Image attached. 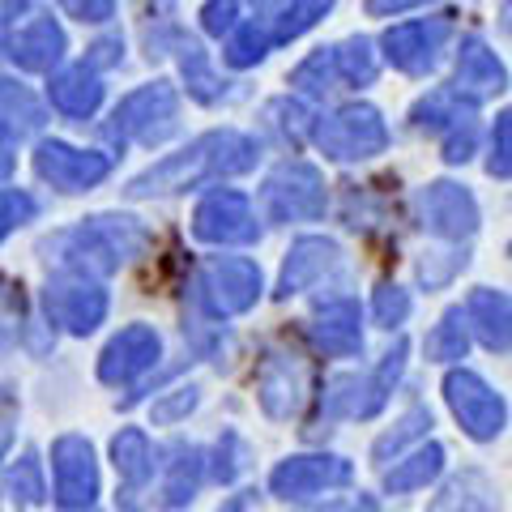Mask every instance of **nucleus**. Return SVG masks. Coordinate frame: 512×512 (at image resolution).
<instances>
[{"label":"nucleus","mask_w":512,"mask_h":512,"mask_svg":"<svg viewBox=\"0 0 512 512\" xmlns=\"http://www.w3.org/2000/svg\"><path fill=\"white\" fill-rule=\"evenodd\" d=\"M256 163V146L239 133H210L201 141H192L184 154L167 158V163L150 167L146 175H137L128 184V197H150V192H180L188 184L222 180V175H239Z\"/></svg>","instance_id":"nucleus-1"},{"label":"nucleus","mask_w":512,"mask_h":512,"mask_svg":"<svg viewBox=\"0 0 512 512\" xmlns=\"http://www.w3.org/2000/svg\"><path fill=\"white\" fill-rule=\"evenodd\" d=\"M141 248H146V231L133 218H90L86 227L47 244V252H60V261L82 274H111L124 261H133Z\"/></svg>","instance_id":"nucleus-2"},{"label":"nucleus","mask_w":512,"mask_h":512,"mask_svg":"<svg viewBox=\"0 0 512 512\" xmlns=\"http://www.w3.org/2000/svg\"><path fill=\"white\" fill-rule=\"evenodd\" d=\"M402 367H406V342H397L372 376H338L325 389V414L329 419H367V414H376L384 397L393 393Z\"/></svg>","instance_id":"nucleus-3"},{"label":"nucleus","mask_w":512,"mask_h":512,"mask_svg":"<svg viewBox=\"0 0 512 512\" xmlns=\"http://www.w3.org/2000/svg\"><path fill=\"white\" fill-rule=\"evenodd\" d=\"M175 116H180V103H175L171 86H146L116 107L111 116V137L116 141H141V146H158L175 133Z\"/></svg>","instance_id":"nucleus-4"},{"label":"nucleus","mask_w":512,"mask_h":512,"mask_svg":"<svg viewBox=\"0 0 512 512\" xmlns=\"http://www.w3.org/2000/svg\"><path fill=\"white\" fill-rule=\"evenodd\" d=\"M316 146L338 163L350 158H372L389 146V128L372 107H342L316 124Z\"/></svg>","instance_id":"nucleus-5"},{"label":"nucleus","mask_w":512,"mask_h":512,"mask_svg":"<svg viewBox=\"0 0 512 512\" xmlns=\"http://www.w3.org/2000/svg\"><path fill=\"white\" fill-rule=\"evenodd\" d=\"M265 214L274 222L320 218L325 214V180L308 163H282L265 180Z\"/></svg>","instance_id":"nucleus-6"},{"label":"nucleus","mask_w":512,"mask_h":512,"mask_svg":"<svg viewBox=\"0 0 512 512\" xmlns=\"http://www.w3.org/2000/svg\"><path fill=\"white\" fill-rule=\"evenodd\" d=\"M444 393H448V406H453L461 427H466L474 440L500 436V427H504V402H500V393L487 389V384L478 380L474 372H453V376L444 380Z\"/></svg>","instance_id":"nucleus-7"},{"label":"nucleus","mask_w":512,"mask_h":512,"mask_svg":"<svg viewBox=\"0 0 512 512\" xmlns=\"http://www.w3.org/2000/svg\"><path fill=\"white\" fill-rule=\"evenodd\" d=\"M192 231L205 244H252L261 235L248 197H239V192H214V197H205L197 205V218H192Z\"/></svg>","instance_id":"nucleus-8"},{"label":"nucleus","mask_w":512,"mask_h":512,"mask_svg":"<svg viewBox=\"0 0 512 512\" xmlns=\"http://www.w3.org/2000/svg\"><path fill=\"white\" fill-rule=\"evenodd\" d=\"M201 291L210 299V308L231 316V312H248L256 299H261V269L244 256H218V261L205 269Z\"/></svg>","instance_id":"nucleus-9"},{"label":"nucleus","mask_w":512,"mask_h":512,"mask_svg":"<svg viewBox=\"0 0 512 512\" xmlns=\"http://www.w3.org/2000/svg\"><path fill=\"white\" fill-rule=\"evenodd\" d=\"M56 466V500L64 508H90L99 495V470H94V453L82 436H64L52 448Z\"/></svg>","instance_id":"nucleus-10"},{"label":"nucleus","mask_w":512,"mask_h":512,"mask_svg":"<svg viewBox=\"0 0 512 512\" xmlns=\"http://www.w3.org/2000/svg\"><path fill=\"white\" fill-rule=\"evenodd\" d=\"M350 483V466L342 457H291L282 461L269 478V491L282 495V500H308L316 491H329V487H342Z\"/></svg>","instance_id":"nucleus-11"},{"label":"nucleus","mask_w":512,"mask_h":512,"mask_svg":"<svg viewBox=\"0 0 512 512\" xmlns=\"http://www.w3.org/2000/svg\"><path fill=\"white\" fill-rule=\"evenodd\" d=\"M107 167H111L107 154L73 150V146H60V141H43L39 154H35V171L64 192H82L90 184H99L107 175Z\"/></svg>","instance_id":"nucleus-12"},{"label":"nucleus","mask_w":512,"mask_h":512,"mask_svg":"<svg viewBox=\"0 0 512 512\" xmlns=\"http://www.w3.org/2000/svg\"><path fill=\"white\" fill-rule=\"evenodd\" d=\"M448 43V22L444 18H423V22H406L393 26L384 35V52L402 73H427L436 64L440 47Z\"/></svg>","instance_id":"nucleus-13"},{"label":"nucleus","mask_w":512,"mask_h":512,"mask_svg":"<svg viewBox=\"0 0 512 512\" xmlns=\"http://www.w3.org/2000/svg\"><path fill=\"white\" fill-rule=\"evenodd\" d=\"M43 308H47V316H52L60 329L90 333L107 316V295L99 291V286H90L86 278L52 282V286H47V295H43Z\"/></svg>","instance_id":"nucleus-14"},{"label":"nucleus","mask_w":512,"mask_h":512,"mask_svg":"<svg viewBox=\"0 0 512 512\" xmlns=\"http://www.w3.org/2000/svg\"><path fill=\"white\" fill-rule=\"evenodd\" d=\"M303 393H308V367H303L299 355H274L261 367V406L274 419H291V414L303 406Z\"/></svg>","instance_id":"nucleus-15"},{"label":"nucleus","mask_w":512,"mask_h":512,"mask_svg":"<svg viewBox=\"0 0 512 512\" xmlns=\"http://www.w3.org/2000/svg\"><path fill=\"white\" fill-rule=\"evenodd\" d=\"M419 210H423L427 227L444 239L474 235V227H478V205H474L470 192L457 188V184H431L419 197Z\"/></svg>","instance_id":"nucleus-16"},{"label":"nucleus","mask_w":512,"mask_h":512,"mask_svg":"<svg viewBox=\"0 0 512 512\" xmlns=\"http://www.w3.org/2000/svg\"><path fill=\"white\" fill-rule=\"evenodd\" d=\"M154 359H158V333L150 325H128L120 338L103 350L99 376L107 384H128V380H137L141 372H150Z\"/></svg>","instance_id":"nucleus-17"},{"label":"nucleus","mask_w":512,"mask_h":512,"mask_svg":"<svg viewBox=\"0 0 512 512\" xmlns=\"http://www.w3.org/2000/svg\"><path fill=\"white\" fill-rule=\"evenodd\" d=\"M60 52H64V35H60V26L52 18H35L9 39L13 64H22V69H30V73H47L60 60Z\"/></svg>","instance_id":"nucleus-18"},{"label":"nucleus","mask_w":512,"mask_h":512,"mask_svg":"<svg viewBox=\"0 0 512 512\" xmlns=\"http://www.w3.org/2000/svg\"><path fill=\"white\" fill-rule=\"evenodd\" d=\"M312 338H316L320 350H329V355H355V350L363 346L359 308H355L350 299L320 308V312H316V325H312Z\"/></svg>","instance_id":"nucleus-19"},{"label":"nucleus","mask_w":512,"mask_h":512,"mask_svg":"<svg viewBox=\"0 0 512 512\" xmlns=\"http://www.w3.org/2000/svg\"><path fill=\"white\" fill-rule=\"evenodd\" d=\"M333 265H338V248H333L329 239H299L282 265V291L286 295L308 291V286H316Z\"/></svg>","instance_id":"nucleus-20"},{"label":"nucleus","mask_w":512,"mask_h":512,"mask_svg":"<svg viewBox=\"0 0 512 512\" xmlns=\"http://www.w3.org/2000/svg\"><path fill=\"white\" fill-rule=\"evenodd\" d=\"M466 325H474L478 342L491 350H508L512 338V316H508V295L504 291H474L470 308H466Z\"/></svg>","instance_id":"nucleus-21"},{"label":"nucleus","mask_w":512,"mask_h":512,"mask_svg":"<svg viewBox=\"0 0 512 512\" xmlns=\"http://www.w3.org/2000/svg\"><path fill=\"white\" fill-rule=\"evenodd\" d=\"M504 90V69L483 43H466L457 60V94H470V99H487V94Z\"/></svg>","instance_id":"nucleus-22"},{"label":"nucleus","mask_w":512,"mask_h":512,"mask_svg":"<svg viewBox=\"0 0 512 512\" xmlns=\"http://www.w3.org/2000/svg\"><path fill=\"white\" fill-rule=\"evenodd\" d=\"M99 99H103V86H99V77H94V69H86V64L52 77V103L64 111V116H90V111L99 107Z\"/></svg>","instance_id":"nucleus-23"},{"label":"nucleus","mask_w":512,"mask_h":512,"mask_svg":"<svg viewBox=\"0 0 512 512\" xmlns=\"http://www.w3.org/2000/svg\"><path fill=\"white\" fill-rule=\"evenodd\" d=\"M111 457H116V470L128 483V495H137V487L154 474V448L137 427H128V431H120V436L111 440Z\"/></svg>","instance_id":"nucleus-24"},{"label":"nucleus","mask_w":512,"mask_h":512,"mask_svg":"<svg viewBox=\"0 0 512 512\" xmlns=\"http://www.w3.org/2000/svg\"><path fill=\"white\" fill-rule=\"evenodd\" d=\"M440 466H444V448L440 444H427V448H419L414 457H406V461H397V466L384 474V487L389 491H414V487H427L431 478L440 474Z\"/></svg>","instance_id":"nucleus-25"},{"label":"nucleus","mask_w":512,"mask_h":512,"mask_svg":"<svg viewBox=\"0 0 512 512\" xmlns=\"http://www.w3.org/2000/svg\"><path fill=\"white\" fill-rule=\"evenodd\" d=\"M329 9H333V0H282L274 13V26H269V43H286V39L303 35V30L316 26Z\"/></svg>","instance_id":"nucleus-26"},{"label":"nucleus","mask_w":512,"mask_h":512,"mask_svg":"<svg viewBox=\"0 0 512 512\" xmlns=\"http://www.w3.org/2000/svg\"><path fill=\"white\" fill-rule=\"evenodd\" d=\"M427 512H491L487 483L478 474L457 478V483L444 487V495H436V504H431Z\"/></svg>","instance_id":"nucleus-27"},{"label":"nucleus","mask_w":512,"mask_h":512,"mask_svg":"<svg viewBox=\"0 0 512 512\" xmlns=\"http://www.w3.org/2000/svg\"><path fill=\"white\" fill-rule=\"evenodd\" d=\"M201 466H205V453H201V448H180V453H175V461H171L163 500H167V504L192 500V491H197V483H201Z\"/></svg>","instance_id":"nucleus-28"},{"label":"nucleus","mask_w":512,"mask_h":512,"mask_svg":"<svg viewBox=\"0 0 512 512\" xmlns=\"http://www.w3.org/2000/svg\"><path fill=\"white\" fill-rule=\"evenodd\" d=\"M470 346V333H466V312H448L436 333L427 338V355L436 363H448V359H461Z\"/></svg>","instance_id":"nucleus-29"},{"label":"nucleus","mask_w":512,"mask_h":512,"mask_svg":"<svg viewBox=\"0 0 512 512\" xmlns=\"http://www.w3.org/2000/svg\"><path fill=\"white\" fill-rule=\"evenodd\" d=\"M333 64H338V77H346V82H355V86H367L380 69L367 39H350L346 47H338V52H333Z\"/></svg>","instance_id":"nucleus-30"},{"label":"nucleus","mask_w":512,"mask_h":512,"mask_svg":"<svg viewBox=\"0 0 512 512\" xmlns=\"http://www.w3.org/2000/svg\"><path fill=\"white\" fill-rule=\"evenodd\" d=\"M0 120L13 124L18 133H30V128H39L43 116H39V103L18 82H0Z\"/></svg>","instance_id":"nucleus-31"},{"label":"nucleus","mask_w":512,"mask_h":512,"mask_svg":"<svg viewBox=\"0 0 512 512\" xmlns=\"http://www.w3.org/2000/svg\"><path fill=\"white\" fill-rule=\"evenodd\" d=\"M265 52H269V30L256 26V22L239 26L235 35L227 39V64L231 69H248V64H256Z\"/></svg>","instance_id":"nucleus-32"},{"label":"nucleus","mask_w":512,"mask_h":512,"mask_svg":"<svg viewBox=\"0 0 512 512\" xmlns=\"http://www.w3.org/2000/svg\"><path fill=\"white\" fill-rule=\"evenodd\" d=\"M333 82H338V64H333V52H316L312 60H303L295 69V86L308 90V94H325L333 90Z\"/></svg>","instance_id":"nucleus-33"},{"label":"nucleus","mask_w":512,"mask_h":512,"mask_svg":"<svg viewBox=\"0 0 512 512\" xmlns=\"http://www.w3.org/2000/svg\"><path fill=\"white\" fill-rule=\"evenodd\" d=\"M427 427H431V414H427L423 406H414V410L406 414V419L397 423V431H389V436H384V440H376V448H372V453H376L380 461L389 457V453H402V448H406L414 436H423Z\"/></svg>","instance_id":"nucleus-34"},{"label":"nucleus","mask_w":512,"mask_h":512,"mask_svg":"<svg viewBox=\"0 0 512 512\" xmlns=\"http://www.w3.org/2000/svg\"><path fill=\"white\" fill-rule=\"evenodd\" d=\"M184 77H188V86H192V94L197 99H205V103H214L218 99V77L205 69V60H201V47H184Z\"/></svg>","instance_id":"nucleus-35"},{"label":"nucleus","mask_w":512,"mask_h":512,"mask_svg":"<svg viewBox=\"0 0 512 512\" xmlns=\"http://www.w3.org/2000/svg\"><path fill=\"white\" fill-rule=\"evenodd\" d=\"M9 491H13V500H22V504H39L43 500V478H39V461L35 457H22L18 461V470L9 474Z\"/></svg>","instance_id":"nucleus-36"},{"label":"nucleus","mask_w":512,"mask_h":512,"mask_svg":"<svg viewBox=\"0 0 512 512\" xmlns=\"http://www.w3.org/2000/svg\"><path fill=\"white\" fill-rule=\"evenodd\" d=\"M372 312H376V320L380 325H402V320L410 316V295L402 291V286H380L376 291V303H372Z\"/></svg>","instance_id":"nucleus-37"},{"label":"nucleus","mask_w":512,"mask_h":512,"mask_svg":"<svg viewBox=\"0 0 512 512\" xmlns=\"http://www.w3.org/2000/svg\"><path fill=\"white\" fill-rule=\"evenodd\" d=\"M30 214H35V201H30L26 192H18V188L0 192V239H5L9 231H18Z\"/></svg>","instance_id":"nucleus-38"},{"label":"nucleus","mask_w":512,"mask_h":512,"mask_svg":"<svg viewBox=\"0 0 512 512\" xmlns=\"http://www.w3.org/2000/svg\"><path fill=\"white\" fill-rule=\"evenodd\" d=\"M512 171V116H500L495 120V141H491V175L508 180Z\"/></svg>","instance_id":"nucleus-39"},{"label":"nucleus","mask_w":512,"mask_h":512,"mask_svg":"<svg viewBox=\"0 0 512 512\" xmlns=\"http://www.w3.org/2000/svg\"><path fill=\"white\" fill-rule=\"evenodd\" d=\"M60 9L77 22H107L116 13V0H60Z\"/></svg>","instance_id":"nucleus-40"},{"label":"nucleus","mask_w":512,"mask_h":512,"mask_svg":"<svg viewBox=\"0 0 512 512\" xmlns=\"http://www.w3.org/2000/svg\"><path fill=\"white\" fill-rule=\"evenodd\" d=\"M239 470H244V444H239V436H222V444H218V478L222 483H231Z\"/></svg>","instance_id":"nucleus-41"},{"label":"nucleus","mask_w":512,"mask_h":512,"mask_svg":"<svg viewBox=\"0 0 512 512\" xmlns=\"http://www.w3.org/2000/svg\"><path fill=\"white\" fill-rule=\"evenodd\" d=\"M192 406H197V389H180V393H171L167 402L154 406V419L158 423H175V419H184Z\"/></svg>","instance_id":"nucleus-42"},{"label":"nucleus","mask_w":512,"mask_h":512,"mask_svg":"<svg viewBox=\"0 0 512 512\" xmlns=\"http://www.w3.org/2000/svg\"><path fill=\"white\" fill-rule=\"evenodd\" d=\"M235 9H239V0H210V5H205V30H210V35H222V30H231L235 26Z\"/></svg>","instance_id":"nucleus-43"},{"label":"nucleus","mask_w":512,"mask_h":512,"mask_svg":"<svg viewBox=\"0 0 512 512\" xmlns=\"http://www.w3.org/2000/svg\"><path fill=\"white\" fill-rule=\"evenodd\" d=\"M320 512H380L372 495H350V500H338V504H325Z\"/></svg>","instance_id":"nucleus-44"},{"label":"nucleus","mask_w":512,"mask_h":512,"mask_svg":"<svg viewBox=\"0 0 512 512\" xmlns=\"http://www.w3.org/2000/svg\"><path fill=\"white\" fill-rule=\"evenodd\" d=\"M13 171V141L5 137V128H0V180Z\"/></svg>","instance_id":"nucleus-45"},{"label":"nucleus","mask_w":512,"mask_h":512,"mask_svg":"<svg viewBox=\"0 0 512 512\" xmlns=\"http://www.w3.org/2000/svg\"><path fill=\"white\" fill-rule=\"evenodd\" d=\"M372 13H397V9H410V5H423V0H367Z\"/></svg>","instance_id":"nucleus-46"},{"label":"nucleus","mask_w":512,"mask_h":512,"mask_svg":"<svg viewBox=\"0 0 512 512\" xmlns=\"http://www.w3.org/2000/svg\"><path fill=\"white\" fill-rule=\"evenodd\" d=\"M26 9V0H0V22L13 18V13H22Z\"/></svg>","instance_id":"nucleus-47"},{"label":"nucleus","mask_w":512,"mask_h":512,"mask_svg":"<svg viewBox=\"0 0 512 512\" xmlns=\"http://www.w3.org/2000/svg\"><path fill=\"white\" fill-rule=\"evenodd\" d=\"M222 512H244V500H227V504H222Z\"/></svg>","instance_id":"nucleus-48"}]
</instances>
